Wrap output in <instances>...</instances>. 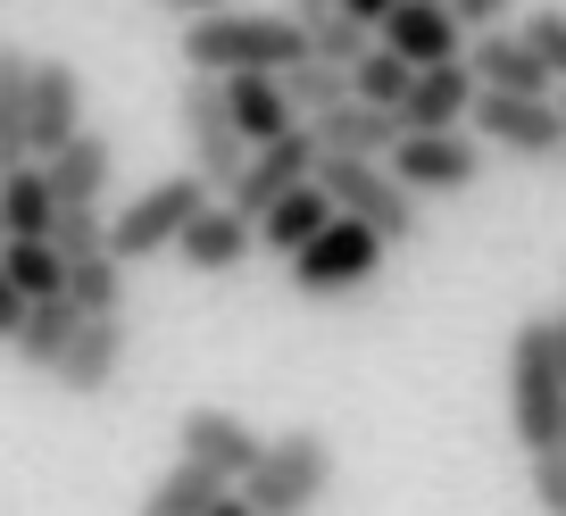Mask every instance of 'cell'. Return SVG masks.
<instances>
[{
    "mask_svg": "<svg viewBox=\"0 0 566 516\" xmlns=\"http://www.w3.org/2000/svg\"><path fill=\"white\" fill-rule=\"evenodd\" d=\"M308 176H317V192L334 200V217H358L384 250H408L424 233V200L408 192L384 159H342V150H317Z\"/></svg>",
    "mask_w": 566,
    "mask_h": 516,
    "instance_id": "obj_3",
    "label": "cell"
},
{
    "mask_svg": "<svg viewBox=\"0 0 566 516\" xmlns=\"http://www.w3.org/2000/svg\"><path fill=\"white\" fill-rule=\"evenodd\" d=\"M375 42L400 51L408 67H442V59L467 51V25L450 18V0H391L384 18H375Z\"/></svg>",
    "mask_w": 566,
    "mask_h": 516,
    "instance_id": "obj_13",
    "label": "cell"
},
{
    "mask_svg": "<svg viewBox=\"0 0 566 516\" xmlns=\"http://www.w3.org/2000/svg\"><path fill=\"white\" fill-rule=\"evenodd\" d=\"M18 317H25V292H18V284H9V275H0V341L18 334Z\"/></svg>",
    "mask_w": 566,
    "mask_h": 516,
    "instance_id": "obj_34",
    "label": "cell"
},
{
    "mask_svg": "<svg viewBox=\"0 0 566 516\" xmlns=\"http://www.w3.org/2000/svg\"><path fill=\"white\" fill-rule=\"evenodd\" d=\"M0 275H9L25 301H51L59 292V250L34 242V233H0Z\"/></svg>",
    "mask_w": 566,
    "mask_h": 516,
    "instance_id": "obj_27",
    "label": "cell"
},
{
    "mask_svg": "<svg viewBox=\"0 0 566 516\" xmlns=\"http://www.w3.org/2000/svg\"><path fill=\"white\" fill-rule=\"evenodd\" d=\"M525 483H533V508H542V516H566V459H558V450H533Z\"/></svg>",
    "mask_w": 566,
    "mask_h": 516,
    "instance_id": "obj_32",
    "label": "cell"
},
{
    "mask_svg": "<svg viewBox=\"0 0 566 516\" xmlns=\"http://www.w3.org/2000/svg\"><path fill=\"white\" fill-rule=\"evenodd\" d=\"M408 59L400 51H384V42H367V51L350 59V101H375V108H400V92H408Z\"/></svg>",
    "mask_w": 566,
    "mask_h": 516,
    "instance_id": "obj_29",
    "label": "cell"
},
{
    "mask_svg": "<svg viewBox=\"0 0 566 516\" xmlns=\"http://www.w3.org/2000/svg\"><path fill=\"white\" fill-rule=\"evenodd\" d=\"M549 341H558V367H566V308L549 317Z\"/></svg>",
    "mask_w": 566,
    "mask_h": 516,
    "instance_id": "obj_38",
    "label": "cell"
},
{
    "mask_svg": "<svg viewBox=\"0 0 566 516\" xmlns=\"http://www.w3.org/2000/svg\"><path fill=\"white\" fill-rule=\"evenodd\" d=\"M308 143H317V150H342V159H384V150L400 143V117H391V108H375V101H334V108H317V117H308Z\"/></svg>",
    "mask_w": 566,
    "mask_h": 516,
    "instance_id": "obj_19",
    "label": "cell"
},
{
    "mask_svg": "<svg viewBox=\"0 0 566 516\" xmlns=\"http://www.w3.org/2000/svg\"><path fill=\"white\" fill-rule=\"evenodd\" d=\"M200 200H217V183H200L192 167L184 176H159V183H142L125 209H101V242L117 267H142V259H159V250H176L184 217L200 209Z\"/></svg>",
    "mask_w": 566,
    "mask_h": 516,
    "instance_id": "obj_5",
    "label": "cell"
},
{
    "mask_svg": "<svg viewBox=\"0 0 566 516\" xmlns=\"http://www.w3.org/2000/svg\"><path fill=\"white\" fill-rule=\"evenodd\" d=\"M467 108H475V75H467V59H442V67H417L400 92V134H450V125H467Z\"/></svg>",
    "mask_w": 566,
    "mask_h": 516,
    "instance_id": "obj_17",
    "label": "cell"
},
{
    "mask_svg": "<svg viewBox=\"0 0 566 516\" xmlns=\"http://www.w3.org/2000/svg\"><path fill=\"white\" fill-rule=\"evenodd\" d=\"M67 334H75L67 292H51V301H25L18 334H9V358H18V367H34V375H51V367H59V350H67Z\"/></svg>",
    "mask_w": 566,
    "mask_h": 516,
    "instance_id": "obj_21",
    "label": "cell"
},
{
    "mask_svg": "<svg viewBox=\"0 0 566 516\" xmlns=\"http://www.w3.org/2000/svg\"><path fill=\"white\" fill-rule=\"evenodd\" d=\"M176 117H184V134H192V176L200 183H233V167H242L250 143L226 117V84H217V75H192V84L176 92Z\"/></svg>",
    "mask_w": 566,
    "mask_h": 516,
    "instance_id": "obj_11",
    "label": "cell"
},
{
    "mask_svg": "<svg viewBox=\"0 0 566 516\" xmlns=\"http://www.w3.org/2000/svg\"><path fill=\"white\" fill-rule=\"evenodd\" d=\"M125 308L117 317H75V334H67V350H59V367H51V383L59 392H75V400H101L108 383L125 375Z\"/></svg>",
    "mask_w": 566,
    "mask_h": 516,
    "instance_id": "obj_12",
    "label": "cell"
},
{
    "mask_svg": "<svg viewBox=\"0 0 566 516\" xmlns=\"http://www.w3.org/2000/svg\"><path fill=\"white\" fill-rule=\"evenodd\" d=\"M558 417H566V367H558V341H549V317H525L509 334V433L516 450H549L558 442Z\"/></svg>",
    "mask_w": 566,
    "mask_h": 516,
    "instance_id": "obj_4",
    "label": "cell"
},
{
    "mask_svg": "<svg viewBox=\"0 0 566 516\" xmlns=\"http://www.w3.org/2000/svg\"><path fill=\"white\" fill-rule=\"evenodd\" d=\"M334 9H342V18H358V25H375V18L391 9V0H334Z\"/></svg>",
    "mask_w": 566,
    "mask_h": 516,
    "instance_id": "obj_36",
    "label": "cell"
},
{
    "mask_svg": "<svg viewBox=\"0 0 566 516\" xmlns=\"http://www.w3.org/2000/svg\"><path fill=\"white\" fill-rule=\"evenodd\" d=\"M51 183H42V159H18V167H0V233H34V242H51Z\"/></svg>",
    "mask_w": 566,
    "mask_h": 516,
    "instance_id": "obj_23",
    "label": "cell"
},
{
    "mask_svg": "<svg viewBox=\"0 0 566 516\" xmlns=\"http://www.w3.org/2000/svg\"><path fill=\"white\" fill-rule=\"evenodd\" d=\"M42 183H51L59 209H101L108 183H117V143H108V134H92V125H75L67 143L42 159Z\"/></svg>",
    "mask_w": 566,
    "mask_h": 516,
    "instance_id": "obj_15",
    "label": "cell"
},
{
    "mask_svg": "<svg viewBox=\"0 0 566 516\" xmlns=\"http://www.w3.org/2000/svg\"><path fill=\"white\" fill-rule=\"evenodd\" d=\"M217 492H226L217 475H200L192 459H176L159 483H150V492H142V508H134V516H209V499H217Z\"/></svg>",
    "mask_w": 566,
    "mask_h": 516,
    "instance_id": "obj_25",
    "label": "cell"
},
{
    "mask_svg": "<svg viewBox=\"0 0 566 516\" xmlns=\"http://www.w3.org/2000/svg\"><path fill=\"white\" fill-rule=\"evenodd\" d=\"M467 75H475V92H533V101H558V75L533 59L525 34H509V25H475V42H467Z\"/></svg>",
    "mask_w": 566,
    "mask_h": 516,
    "instance_id": "obj_14",
    "label": "cell"
},
{
    "mask_svg": "<svg viewBox=\"0 0 566 516\" xmlns=\"http://www.w3.org/2000/svg\"><path fill=\"white\" fill-rule=\"evenodd\" d=\"M549 450H558V459H566V417H558V442H549Z\"/></svg>",
    "mask_w": 566,
    "mask_h": 516,
    "instance_id": "obj_39",
    "label": "cell"
},
{
    "mask_svg": "<svg viewBox=\"0 0 566 516\" xmlns=\"http://www.w3.org/2000/svg\"><path fill=\"white\" fill-rule=\"evenodd\" d=\"M516 34H525V42H533V59H542V67L566 84V9H533Z\"/></svg>",
    "mask_w": 566,
    "mask_h": 516,
    "instance_id": "obj_31",
    "label": "cell"
},
{
    "mask_svg": "<svg viewBox=\"0 0 566 516\" xmlns=\"http://www.w3.org/2000/svg\"><path fill=\"white\" fill-rule=\"evenodd\" d=\"M176 9H217V0H176Z\"/></svg>",
    "mask_w": 566,
    "mask_h": 516,
    "instance_id": "obj_40",
    "label": "cell"
},
{
    "mask_svg": "<svg viewBox=\"0 0 566 516\" xmlns=\"http://www.w3.org/2000/svg\"><path fill=\"white\" fill-rule=\"evenodd\" d=\"M384 167H391L417 200H459V192H475V183H483L492 150H483L467 125H450V134H400V143L384 150Z\"/></svg>",
    "mask_w": 566,
    "mask_h": 516,
    "instance_id": "obj_7",
    "label": "cell"
},
{
    "mask_svg": "<svg viewBox=\"0 0 566 516\" xmlns=\"http://www.w3.org/2000/svg\"><path fill=\"white\" fill-rule=\"evenodd\" d=\"M308 167H317V143H308V125H292V134H275V143H250L242 150V167H233V183H226V209L233 217H259L266 200H283L292 183H308Z\"/></svg>",
    "mask_w": 566,
    "mask_h": 516,
    "instance_id": "obj_10",
    "label": "cell"
},
{
    "mask_svg": "<svg viewBox=\"0 0 566 516\" xmlns=\"http://www.w3.org/2000/svg\"><path fill=\"white\" fill-rule=\"evenodd\" d=\"M217 84H226V117H233V134H242V143H275V134H292V125H301L275 75H217Z\"/></svg>",
    "mask_w": 566,
    "mask_h": 516,
    "instance_id": "obj_20",
    "label": "cell"
},
{
    "mask_svg": "<svg viewBox=\"0 0 566 516\" xmlns=\"http://www.w3.org/2000/svg\"><path fill=\"white\" fill-rule=\"evenodd\" d=\"M467 134H475L483 150H509V159H558L566 150L558 101H533V92H475Z\"/></svg>",
    "mask_w": 566,
    "mask_h": 516,
    "instance_id": "obj_8",
    "label": "cell"
},
{
    "mask_svg": "<svg viewBox=\"0 0 566 516\" xmlns=\"http://www.w3.org/2000/svg\"><path fill=\"white\" fill-rule=\"evenodd\" d=\"M209 516H259V508H250V499H242V492H233V483H226V492L209 499Z\"/></svg>",
    "mask_w": 566,
    "mask_h": 516,
    "instance_id": "obj_35",
    "label": "cell"
},
{
    "mask_svg": "<svg viewBox=\"0 0 566 516\" xmlns=\"http://www.w3.org/2000/svg\"><path fill=\"white\" fill-rule=\"evenodd\" d=\"M308 59V25L292 9H192L184 25V67L192 75H283Z\"/></svg>",
    "mask_w": 566,
    "mask_h": 516,
    "instance_id": "obj_1",
    "label": "cell"
},
{
    "mask_svg": "<svg viewBox=\"0 0 566 516\" xmlns=\"http://www.w3.org/2000/svg\"><path fill=\"white\" fill-rule=\"evenodd\" d=\"M375 42V25L342 18V9H325V18H308V59H325V67H350L358 51Z\"/></svg>",
    "mask_w": 566,
    "mask_h": 516,
    "instance_id": "obj_30",
    "label": "cell"
},
{
    "mask_svg": "<svg viewBox=\"0 0 566 516\" xmlns=\"http://www.w3.org/2000/svg\"><path fill=\"white\" fill-rule=\"evenodd\" d=\"M25 67H34V51L0 42V167L25 159Z\"/></svg>",
    "mask_w": 566,
    "mask_h": 516,
    "instance_id": "obj_26",
    "label": "cell"
},
{
    "mask_svg": "<svg viewBox=\"0 0 566 516\" xmlns=\"http://www.w3.org/2000/svg\"><path fill=\"white\" fill-rule=\"evenodd\" d=\"M334 475H342L334 433L292 425V433H266V442H259V459H250V475L233 483V492H242L259 516H308L325 492H334Z\"/></svg>",
    "mask_w": 566,
    "mask_h": 516,
    "instance_id": "obj_2",
    "label": "cell"
},
{
    "mask_svg": "<svg viewBox=\"0 0 566 516\" xmlns=\"http://www.w3.org/2000/svg\"><path fill=\"white\" fill-rule=\"evenodd\" d=\"M325 9H334V0H292V18H301V25H308V18H325Z\"/></svg>",
    "mask_w": 566,
    "mask_h": 516,
    "instance_id": "obj_37",
    "label": "cell"
},
{
    "mask_svg": "<svg viewBox=\"0 0 566 516\" xmlns=\"http://www.w3.org/2000/svg\"><path fill=\"white\" fill-rule=\"evenodd\" d=\"M84 125V67L75 59H34L25 67V159H51Z\"/></svg>",
    "mask_w": 566,
    "mask_h": 516,
    "instance_id": "obj_9",
    "label": "cell"
},
{
    "mask_svg": "<svg viewBox=\"0 0 566 516\" xmlns=\"http://www.w3.org/2000/svg\"><path fill=\"white\" fill-rule=\"evenodd\" d=\"M275 84H283V101H292V117H317V108L350 101V67H325V59H292Z\"/></svg>",
    "mask_w": 566,
    "mask_h": 516,
    "instance_id": "obj_28",
    "label": "cell"
},
{
    "mask_svg": "<svg viewBox=\"0 0 566 516\" xmlns=\"http://www.w3.org/2000/svg\"><path fill=\"white\" fill-rule=\"evenodd\" d=\"M259 442H266V433H250L233 409H192L176 425V459H192L200 475H217V483H242L250 459H259Z\"/></svg>",
    "mask_w": 566,
    "mask_h": 516,
    "instance_id": "obj_16",
    "label": "cell"
},
{
    "mask_svg": "<svg viewBox=\"0 0 566 516\" xmlns=\"http://www.w3.org/2000/svg\"><path fill=\"white\" fill-rule=\"evenodd\" d=\"M558 117H566V84H558Z\"/></svg>",
    "mask_w": 566,
    "mask_h": 516,
    "instance_id": "obj_41",
    "label": "cell"
},
{
    "mask_svg": "<svg viewBox=\"0 0 566 516\" xmlns=\"http://www.w3.org/2000/svg\"><path fill=\"white\" fill-rule=\"evenodd\" d=\"M250 217H233V209H217V200H200L192 217H184V233H176V259L192 275H242V259H250Z\"/></svg>",
    "mask_w": 566,
    "mask_h": 516,
    "instance_id": "obj_18",
    "label": "cell"
},
{
    "mask_svg": "<svg viewBox=\"0 0 566 516\" xmlns=\"http://www.w3.org/2000/svg\"><path fill=\"white\" fill-rule=\"evenodd\" d=\"M384 259L391 250L375 242L358 217H325V225L292 250V292H301V301H350V292H367L375 275H384Z\"/></svg>",
    "mask_w": 566,
    "mask_h": 516,
    "instance_id": "obj_6",
    "label": "cell"
},
{
    "mask_svg": "<svg viewBox=\"0 0 566 516\" xmlns=\"http://www.w3.org/2000/svg\"><path fill=\"white\" fill-rule=\"evenodd\" d=\"M325 217H334V200H325V192H317V176H308V183H292L283 200H266L250 225H259V242H266V250H283V259H292V250H301L308 233L325 225Z\"/></svg>",
    "mask_w": 566,
    "mask_h": 516,
    "instance_id": "obj_22",
    "label": "cell"
},
{
    "mask_svg": "<svg viewBox=\"0 0 566 516\" xmlns=\"http://www.w3.org/2000/svg\"><path fill=\"white\" fill-rule=\"evenodd\" d=\"M509 9H516V0H450V18H459L467 34H475V25H500Z\"/></svg>",
    "mask_w": 566,
    "mask_h": 516,
    "instance_id": "obj_33",
    "label": "cell"
},
{
    "mask_svg": "<svg viewBox=\"0 0 566 516\" xmlns=\"http://www.w3.org/2000/svg\"><path fill=\"white\" fill-rule=\"evenodd\" d=\"M59 292H67L75 317H117V308H125V267L108 259V242H101V250H84V259L59 267Z\"/></svg>",
    "mask_w": 566,
    "mask_h": 516,
    "instance_id": "obj_24",
    "label": "cell"
}]
</instances>
